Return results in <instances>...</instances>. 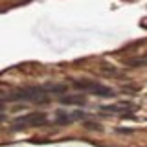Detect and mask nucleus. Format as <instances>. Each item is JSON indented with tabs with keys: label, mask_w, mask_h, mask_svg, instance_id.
<instances>
[{
	"label": "nucleus",
	"mask_w": 147,
	"mask_h": 147,
	"mask_svg": "<svg viewBox=\"0 0 147 147\" xmlns=\"http://www.w3.org/2000/svg\"><path fill=\"white\" fill-rule=\"evenodd\" d=\"M46 123H48V119H46L44 114L33 112V114L15 118V123L11 125V129L13 131H22V129H28V127H40V125H46Z\"/></svg>",
	"instance_id": "nucleus-2"
},
{
	"label": "nucleus",
	"mask_w": 147,
	"mask_h": 147,
	"mask_svg": "<svg viewBox=\"0 0 147 147\" xmlns=\"http://www.w3.org/2000/svg\"><path fill=\"white\" fill-rule=\"evenodd\" d=\"M116 132H119V134H132L134 131H132V129H121V127H118Z\"/></svg>",
	"instance_id": "nucleus-10"
},
{
	"label": "nucleus",
	"mask_w": 147,
	"mask_h": 147,
	"mask_svg": "<svg viewBox=\"0 0 147 147\" xmlns=\"http://www.w3.org/2000/svg\"><path fill=\"white\" fill-rule=\"evenodd\" d=\"M74 118L72 114H64V112H57V119H55V123L57 125H66V123H72Z\"/></svg>",
	"instance_id": "nucleus-8"
},
{
	"label": "nucleus",
	"mask_w": 147,
	"mask_h": 147,
	"mask_svg": "<svg viewBox=\"0 0 147 147\" xmlns=\"http://www.w3.org/2000/svg\"><path fill=\"white\" fill-rule=\"evenodd\" d=\"M85 127L86 129H96V131H98L101 125H99V123H94V121H85Z\"/></svg>",
	"instance_id": "nucleus-9"
},
{
	"label": "nucleus",
	"mask_w": 147,
	"mask_h": 147,
	"mask_svg": "<svg viewBox=\"0 0 147 147\" xmlns=\"http://www.w3.org/2000/svg\"><path fill=\"white\" fill-rule=\"evenodd\" d=\"M125 64H127V66H132V68L145 66V64H147V57H132V59H125Z\"/></svg>",
	"instance_id": "nucleus-6"
},
{
	"label": "nucleus",
	"mask_w": 147,
	"mask_h": 147,
	"mask_svg": "<svg viewBox=\"0 0 147 147\" xmlns=\"http://www.w3.org/2000/svg\"><path fill=\"white\" fill-rule=\"evenodd\" d=\"M90 94H94V96H105V98H110V96H114V92H112V90H109L107 86H103V85H98L94 90L90 92Z\"/></svg>",
	"instance_id": "nucleus-7"
},
{
	"label": "nucleus",
	"mask_w": 147,
	"mask_h": 147,
	"mask_svg": "<svg viewBox=\"0 0 147 147\" xmlns=\"http://www.w3.org/2000/svg\"><path fill=\"white\" fill-rule=\"evenodd\" d=\"M72 85L76 86V88H79V90L92 92L96 86L99 85V83H98V81H92V79H76V81H72Z\"/></svg>",
	"instance_id": "nucleus-4"
},
{
	"label": "nucleus",
	"mask_w": 147,
	"mask_h": 147,
	"mask_svg": "<svg viewBox=\"0 0 147 147\" xmlns=\"http://www.w3.org/2000/svg\"><path fill=\"white\" fill-rule=\"evenodd\" d=\"M61 103L63 105H77V107H83L85 105V96H64L61 98Z\"/></svg>",
	"instance_id": "nucleus-5"
},
{
	"label": "nucleus",
	"mask_w": 147,
	"mask_h": 147,
	"mask_svg": "<svg viewBox=\"0 0 147 147\" xmlns=\"http://www.w3.org/2000/svg\"><path fill=\"white\" fill-rule=\"evenodd\" d=\"M48 94L50 92V86H28V88H18V90H13L6 94L4 98H0L2 101H35V103H48Z\"/></svg>",
	"instance_id": "nucleus-1"
},
{
	"label": "nucleus",
	"mask_w": 147,
	"mask_h": 147,
	"mask_svg": "<svg viewBox=\"0 0 147 147\" xmlns=\"http://www.w3.org/2000/svg\"><path fill=\"white\" fill-rule=\"evenodd\" d=\"M134 110L131 103H114V105H101V112H116V114H129Z\"/></svg>",
	"instance_id": "nucleus-3"
}]
</instances>
